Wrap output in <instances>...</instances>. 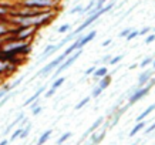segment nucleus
I'll list each match as a JSON object with an SVG mask.
<instances>
[{
	"label": "nucleus",
	"instance_id": "1",
	"mask_svg": "<svg viewBox=\"0 0 155 145\" xmlns=\"http://www.w3.org/2000/svg\"><path fill=\"white\" fill-rule=\"evenodd\" d=\"M113 7H114V2H111V3H108V5H104L103 7H101V9H100V10H97L95 13L90 14L88 17L85 19V21H84V23H81L80 26H78V27L75 28V30H73V33L67 34L66 37L63 38V40H61V41L58 43V44H56V46H57V48H61V47L64 46V44H67V43H68V41H71L73 38H75V37H77V36H80V34L83 33V31H84L85 28H88L90 26H91V24L94 23V21H97V20H98L100 17L103 16V14H105V13H107V12H110V10L113 9Z\"/></svg>",
	"mask_w": 155,
	"mask_h": 145
},
{
	"label": "nucleus",
	"instance_id": "2",
	"mask_svg": "<svg viewBox=\"0 0 155 145\" xmlns=\"http://www.w3.org/2000/svg\"><path fill=\"white\" fill-rule=\"evenodd\" d=\"M19 3L21 9L46 10V9H57L58 0H21Z\"/></svg>",
	"mask_w": 155,
	"mask_h": 145
},
{
	"label": "nucleus",
	"instance_id": "3",
	"mask_svg": "<svg viewBox=\"0 0 155 145\" xmlns=\"http://www.w3.org/2000/svg\"><path fill=\"white\" fill-rule=\"evenodd\" d=\"M81 54H83V48H78V50H75L74 53H71L70 56H67L66 60L63 61V63H60V64L57 66V68L54 70V75H60L64 70H67V68H68L70 66H73L75 61L80 58Z\"/></svg>",
	"mask_w": 155,
	"mask_h": 145
},
{
	"label": "nucleus",
	"instance_id": "4",
	"mask_svg": "<svg viewBox=\"0 0 155 145\" xmlns=\"http://www.w3.org/2000/svg\"><path fill=\"white\" fill-rule=\"evenodd\" d=\"M151 88H152L151 84H145L144 87H135V88H132V93L130 94V98H128L127 105L131 107V105H134L137 101H140L141 98H144L145 95H148Z\"/></svg>",
	"mask_w": 155,
	"mask_h": 145
},
{
	"label": "nucleus",
	"instance_id": "5",
	"mask_svg": "<svg viewBox=\"0 0 155 145\" xmlns=\"http://www.w3.org/2000/svg\"><path fill=\"white\" fill-rule=\"evenodd\" d=\"M64 60H66V56H64V54L61 53V56H58L57 58H54L53 61H50L48 64H46V66L43 67L41 70L37 73V75H47V74H50V73H51L53 70H56L57 66H58L60 63H63Z\"/></svg>",
	"mask_w": 155,
	"mask_h": 145
},
{
	"label": "nucleus",
	"instance_id": "6",
	"mask_svg": "<svg viewBox=\"0 0 155 145\" xmlns=\"http://www.w3.org/2000/svg\"><path fill=\"white\" fill-rule=\"evenodd\" d=\"M103 122H104V117H100V118H97V121H95L94 124H93V125H91V127H90V128H88V130H87V132H85L84 135L81 137L80 144H81V142H83V141L85 140V138H87V137H90V135H91V134H93V132H94V131H97V130H98L100 127H101V124H103Z\"/></svg>",
	"mask_w": 155,
	"mask_h": 145
},
{
	"label": "nucleus",
	"instance_id": "7",
	"mask_svg": "<svg viewBox=\"0 0 155 145\" xmlns=\"http://www.w3.org/2000/svg\"><path fill=\"white\" fill-rule=\"evenodd\" d=\"M152 71H154L152 68L142 71L141 74H140V77H138V84H137V87H144L145 84H148L150 78L152 77Z\"/></svg>",
	"mask_w": 155,
	"mask_h": 145
},
{
	"label": "nucleus",
	"instance_id": "8",
	"mask_svg": "<svg viewBox=\"0 0 155 145\" xmlns=\"http://www.w3.org/2000/svg\"><path fill=\"white\" fill-rule=\"evenodd\" d=\"M44 91H46V87H40V88H38L37 91H36V93H34L33 95L30 97V98L26 100V103H24L23 105H24V107H27V105H30V104L33 103V101H36L37 98H40V97H41L43 94H44Z\"/></svg>",
	"mask_w": 155,
	"mask_h": 145
},
{
	"label": "nucleus",
	"instance_id": "9",
	"mask_svg": "<svg viewBox=\"0 0 155 145\" xmlns=\"http://www.w3.org/2000/svg\"><path fill=\"white\" fill-rule=\"evenodd\" d=\"M58 48H57V46H54V44H48L46 48H44V51H43L41 54V58L38 61H43V60H46V58H48L50 56H53V53H56Z\"/></svg>",
	"mask_w": 155,
	"mask_h": 145
},
{
	"label": "nucleus",
	"instance_id": "10",
	"mask_svg": "<svg viewBox=\"0 0 155 145\" xmlns=\"http://www.w3.org/2000/svg\"><path fill=\"white\" fill-rule=\"evenodd\" d=\"M108 74V67H98V68H95V71L93 73V78L95 80V81H98L101 77H104V75Z\"/></svg>",
	"mask_w": 155,
	"mask_h": 145
},
{
	"label": "nucleus",
	"instance_id": "11",
	"mask_svg": "<svg viewBox=\"0 0 155 145\" xmlns=\"http://www.w3.org/2000/svg\"><path fill=\"white\" fill-rule=\"evenodd\" d=\"M104 137H105V130H103V131L100 132V134H97V132H93L91 134V142H93V145H97V144H100L101 141L104 140Z\"/></svg>",
	"mask_w": 155,
	"mask_h": 145
},
{
	"label": "nucleus",
	"instance_id": "12",
	"mask_svg": "<svg viewBox=\"0 0 155 145\" xmlns=\"http://www.w3.org/2000/svg\"><path fill=\"white\" fill-rule=\"evenodd\" d=\"M110 84H111V74H110V73L98 80V87H101L103 90H105L107 87H110Z\"/></svg>",
	"mask_w": 155,
	"mask_h": 145
},
{
	"label": "nucleus",
	"instance_id": "13",
	"mask_svg": "<svg viewBox=\"0 0 155 145\" xmlns=\"http://www.w3.org/2000/svg\"><path fill=\"white\" fill-rule=\"evenodd\" d=\"M145 125H147V124H145V121H144V120H142V121H138V122H137V125L132 128L131 131H130V137H135L138 132H141L142 130L145 128Z\"/></svg>",
	"mask_w": 155,
	"mask_h": 145
},
{
	"label": "nucleus",
	"instance_id": "14",
	"mask_svg": "<svg viewBox=\"0 0 155 145\" xmlns=\"http://www.w3.org/2000/svg\"><path fill=\"white\" fill-rule=\"evenodd\" d=\"M51 132H53L51 130H47V131L43 132L37 141V145H46V142H47V141L50 140V137H51Z\"/></svg>",
	"mask_w": 155,
	"mask_h": 145
},
{
	"label": "nucleus",
	"instance_id": "15",
	"mask_svg": "<svg viewBox=\"0 0 155 145\" xmlns=\"http://www.w3.org/2000/svg\"><path fill=\"white\" fill-rule=\"evenodd\" d=\"M154 110H155V105H154V104H152V105H150V107L147 108L145 111H144V112H141V114H140V115L137 117V122H138V121H142V120H145V118L148 117V115H150V114H151V112H152V111H154Z\"/></svg>",
	"mask_w": 155,
	"mask_h": 145
},
{
	"label": "nucleus",
	"instance_id": "16",
	"mask_svg": "<svg viewBox=\"0 0 155 145\" xmlns=\"http://www.w3.org/2000/svg\"><path fill=\"white\" fill-rule=\"evenodd\" d=\"M30 130H31V124H30V122H27V125L23 127V130H21V134H20L19 138H21V140L27 138V135L30 134Z\"/></svg>",
	"mask_w": 155,
	"mask_h": 145
},
{
	"label": "nucleus",
	"instance_id": "17",
	"mask_svg": "<svg viewBox=\"0 0 155 145\" xmlns=\"http://www.w3.org/2000/svg\"><path fill=\"white\" fill-rule=\"evenodd\" d=\"M64 83H66V77H63V75H61V77H58V78L57 80H54V81H53V84H51V87L53 88H58V87H61V85L64 84Z\"/></svg>",
	"mask_w": 155,
	"mask_h": 145
},
{
	"label": "nucleus",
	"instance_id": "18",
	"mask_svg": "<svg viewBox=\"0 0 155 145\" xmlns=\"http://www.w3.org/2000/svg\"><path fill=\"white\" fill-rule=\"evenodd\" d=\"M71 135H73L71 132H64V134H63V135H61L60 138L57 140V145H61V144H64V142H66L67 140H70V138H71Z\"/></svg>",
	"mask_w": 155,
	"mask_h": 145
},
{
	"label": "nucleus",
	"instance_id": "19",
	"mask_svg": "<svg viewBox=\"0 0 155 145\" xmlns=\"http://www.w3.org/2000/svg\"><path fill=\"white\" fill-rule=\"evenodd\" d=\"M103 91H104V90L101 88V87H98V85H97V87H94V88H93V91H91V95H90V97H91V98H98Z\"/></svg>",
	"mask_w": 155,
	"mask_h": 145
},
{
	"label": "nucleus",
	"instance_id": "20",
	"mask_svg": "<svg viewBox=\"0 0 155 145\" xmlns=\"http://www.w3.org/2000/svg\"><path fill=\"white\" fill-rule=\"evenodd\" d=\"M90 100H91V97H85V98H83V100H81L80 103L77 104V105H75L74 108H75V110H77V111H78V110H81V108L84 107V105H87V104L90 103Z\"/></svg>",
	"mask_w": 155,
	"mask_h": 145
},
{
	"label": "nucleus",
	"instance_id": "21",
	"mask_svg": "<svg viewBox=\"0 0 155 145\" xmlns=\"http://www.w3.org/2000/svg\"><path fill=\"white\" fill-rule=\"evenodd\" d=\"M152 60H154V57H152V56L145 57V58H144V60L141 61V64H140V67H141V68H145V67H148V66L151 64V63H152Z\"/></svg>",
	"mask_w": 155,
	"mask_h": 145
},
{
	"label": "nucleus",
	"instance_id": "22",
	"mask_svg": "<svg viewBox=\"0 0 155 145\" xmlns=\"http://www.w3.org/2000/svg\"><path fill=\"white\" fill-rule=\"evenodd\" d=\"M122 58H124V56H122V54H120V56H115V57H111V60H110V63H108V64H110V66L118 64V63H120Z\"/></svg>",
	"mask_w": 155,
	"mask_h": 145
},
{
	"label": "nucleus",
	"instance_id": "23",
	"mask_svg": "<svg viewBox=\"0 0 155 145\" xmlns=\"http://www.w3.org/2000/svg\"><path fill=\"white\" fill-rule=\"evenodd\" d=\"M137 37H140V36H138V30H131L130 34H128L125 38H127L128 41H131V40H134V38H137Z\"/></svg>",
	"mask_w": 155,
	"mask_h": 145
},
{
	"label": "nucleus",
	"instance_id": "24",
	"mask_svg": "<svg viewBox=\"0 0 155 145\" xmlns=\"http://www.w3.org/2000/svg\"><path fill=\"white\" fill-rule=\"evenodd\" d=\"M21 130H23V127H20V128H17L16 131H13V134H12V137H10V141H14L16 138H19L20 134H21Z\"/></svg>",
	"mask_w": 155,
	"mask_h": 145
},
{
	"label": "nucleus",
	"instance_id": "25",
	"mask_svg": "<svg viewBox=\"0 0 155 145\" xmlns=\"http://www.w3.org/2000/svg\"><path fill=\"white\" fill-rule=\"evenodd\" d=\"M70 24H63V26H60L58 27V33H61V34H64V33H67L68 30H70Z\"/></svg>",
	"mask_w": 155,
	"mask_h": 145
},
{
	"label": "nucleus",
	"instance_id": "26",
	"mask_svg": "<svg viewBox=\"0 0 155 145\" xmlns=\"http://www.w3.org/2000/svg\"><path fill=\"white\" fill-rule=\"evenodd\" d=\"M81 10H83V6L78 5V6H75V7H73V9H71L70 12H68V14H77V13L80 14Z\"/></svg>",
	"mask_w": 155,
	"mask_h": 145
},
{
	"label": "nucleus",
	"instance_id": "27",
	"mask_svg": "<svg viewBox=\"0 0 155 145\" xmlns=\"http://www.w3.org/2000/svg\"><path fill=\"white\" fill-rule=\"evenodd\" d=\"M151 31V27H144V28H141V30H138V36H145V34H148Z\"/></svg>",
	"mask_w": 155,
	"mask_h": 145
},
{
	"label": "nucleus",
	"instance_id": "28",
	"mask_svg": "<svg viewBox=\"0 0 155 145\" xmlns=\"http://www.w3.org/2000/svg\"><path fill=\"white\" fill-rule=\"evenodd\" d=\"M56 94V88H50V90H47V91H44V95H46V98H50V97H53Z\"/></svg>",
	"mask_w": 155,
	"mask_h": 145
},
{
	"label": "nucleus",
	"instance_id": "29",
	"mask_svg": "<svg viewBox=\"0 0 155 145\" xmlns=\"http://www.w3.org/2000/svg\"><path fill=\"white\" fill-rule=\"evenodd\" d=\"M132 28H124V30H122L121 33L118 34V37H121V38H125L128 36V34H130V31H131Z\"/></svg>",
	"mask_w": 155,
	"mask_h": 145
},
{
	"label": "nucleus",
	"instance_id": "30",
	"mask_svg": "<svg viewBox=\"0 0 155 145\" xmlns=\"http://www.w3.org/2000/svg\"><path fill=\"white\" fill-rule=\"evenodd\" d=\"M155 41V33H151L148 37L145 38V44H151V43Z\"/></svg>",
	"mask_w": 155,
	"mask_h": 145
},
{
	"label": "nucleus",
	"instance_id": "31",
	"mask_svg": "<svg viewBox=\"0 0 155 145\" xmlns=\"http://www.w3.org/2000/svg\"><path fill=\"white\" fill-rule=\"evenodd\" d=\"M111 54H107V56H104L103 58H101V60H100V63H103V64H108V63H110V60H111Z\"/></svg>",
	"mask_w": 155,
	"mask_h": 145
},
{
	"label": "nucleus",
	"instance_id": "32",
	"mask_svg": "<svg viewBox=\"0 0 155 145\" xmlns=\"http://www.w3.org/2000/svg\"><path fill=\"white\" fill-rule=\"evenodd\" d=\"M41 111H43V107L37 105V107H34L33 110H31V114H33V115H38V114H40Z\"/></svg>",
	"mask_w": 155,
	"mask_h": 145
},
{
	"label": "nucleus",
	"instance_id": "33",
	"mask_svg": "<svg viewBox=\"0 0 155 145\" xmlns=\"http://www.w3.org/2000/svg\"><path fill=\"white\" fill-rule=\"evenodd\" d=\"M95 68H97V66H95V64H94V66H91V67H90V68H87V70H85V73H84V74H85V75H91V74H93V73H94V71H95Z\"/></svg>",
	"mask_w": 155,
	"mask_h": 145
},
{
	"label": "nucleus",
	"instance_id": "34",
	"mask_svg": "<svg viewBox=\"0 0 155 145\" xmlns=\"http://www.w3.org/2000/svg\"><path fill=\"white\" fill-rule=\"evenodd\" d=\"M154 130H155V122H154V124H151V125L147 128V130H145V134H151V132L154 131Z\"/></svg>",
	"mask_w": 155,
	"mask_h": 145
},
{
	"label": "nucleus",
	"instance_id": "35",
	"mask_svg": "<svg viewBox=\"0 0 155 145\" xmlns=\"http://www.w3.org/2000/svg\"><path fill=\"white\" fill-rule=\"evenodd\" d=\"M111 43H113V40H111V38H107V40H104V41L101 43V47H107V46H110Z\"/></svg>",
	"mask_w": 155,
	"mask_h": 145
},
{
	"label": "nucleus",
	"instance_id": "36",
	"mask_svg": "<svg viewBox=\"0 0 155 145\" xmlns=\"http://www.w3.org/2000/svg\"><path fill=\"white\" fill-rule=\"evenodd\" d=\"M6 94H7V91H6V90H0V98H2V97H3V95H6Z\"/></svg>",
	"mask_w": 155,
	"mask_h": 145
},
{
	"label": "nucleus",
	"instance_id": "37",
	"mask_svg": "<svg viewBox=\"0 0 155 145\" xmlns=\"http://www.w3.org/2000/svg\"><path fill=\"white\" fill-rule=\"evenodd\" d=\"M3 83H5V75H3V74H0V85L3 84Z\"/></svg>",
	"mask_w": 155,
	"mask_h": 145
},
{
	"label": "nucleus",
	"instance_id": "38",
	"mask_svg": "<svg viewBox=\"0 0 155 145\" xmlns=\"http://www.w3.org/2000/svg\"><path fill=\"white\" fill-rule=\"evenodd\" d=\"M9 144V141L7 140H3V141H0V145H7Z\"/></svg>",
	"mask_w": 155,
	"mask_h": 145
},
{
	"label": "nucleus",
	"instance_id": "39",
	"mask_svg": "<svg viewBox=\"0 0 155 145\" xmlns=\"http://www.w3.org/2000/svg\"><path fill=\"white\" fill-rule=\"evenodd\" d=\"M151 66H152V70H155V58L152 60V63H151Z\"/></svg>",
	"mask_w": 155,
	"mask_h": 145
},
{
	"label": "nucleus",
	"instance_id": "40",
	"mask_svg": "<svg viewBox=\"0 0 155 145\" xmlns=\"http://www.w3.org/2000/svg\"><path fill=\"white\" fill-rule=\"evenodd\" d=\"M137 67H138V66H137V64H132V66L130 67V70H134V68H137Z\"/></svg>",
	"mask_w": 155,
	"mask_h": 145
},
{
	"label": "nucleus",
	"instance_id": "41",
	"mask_svg": "<svg viewBox=\"0 0 155 145\" xmlns=\"http://www.w3.org/2000/svg\"><path fill=\"white\" fill-rule=\"evenodd\" d=\"M85 145H93V142H91V141H90V142H88V144H85Z\"/></svg>",
	"mask_w": 155,
	"mask_h": 145
},
{
	"label": "nucleus",
	"instance_id": "42",
	"mask_svg": "<svg viewBox=\"0 0 155 145\" xmlns=\"http://www.w3.org/2000/svg\"><path fill=\"white\" fill-rule=\"evenodd\" d=\"M152 31H154V33H155V27H154V28H152Z\"/></svg>",
	"mask_w": 155,
	"mask_h": 145
},
{
	"label": "nucleus",
	"instance_id": "43",
	"mask_svg": "<svg viewBox=\"0 0 155 145\" xmlns=\"http://www.w3.org/2000/svg\"><path fill=\"white\" fill-rule=\"evenodd\" d=\"M17 2H21V0H17Z\"/></svg>",
	"mask_w": 155,
	"mask_h": 145
},
{
	"label": "nucleus",
	"instance_id": "44",
	"mask_svg": "<svg viewBox=\"0 0 155 145\" xmlns=\"http://www.w3.org/2000/svg\"><path fill=\"white\" fill-rule=\"evenodd\" d=\"M132 145H137V144H132Z\"/></svg>",
	"mask_w": 155,
	"mask_h": 145
},
{
	"label": "nucleus",
	"instance_id": "45",
	"mask_svg": "<svg viewBox=\"0 0 155 145\" xmlns=\"http://www.w3.org/2000/svg\"><path fill=\"white\" fill-rule=\"evenodd\" d=\"M154 105H155V103H154Z\"/></svg>",
	"mask_w": 155,
	"mask_h": 145
},
{
	"label": "nucleus",
	"instance_id": "46",
	"mask_svg": "<svg viewBox=\"0 0 155 145\" xmlns=\"http://www.w3.org/2000/svg\"><path fill=\"white\" fill-rule=\"evenodd\" d=\"M77 2H78V0H77Z\"/></svg>",
	"mask_w": 155,
	"mask_h": 145
}]
</instances>
